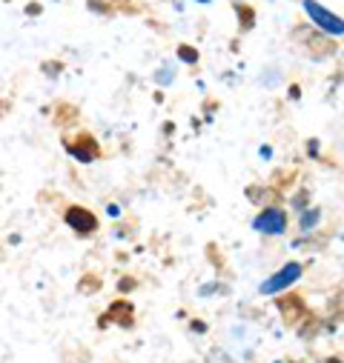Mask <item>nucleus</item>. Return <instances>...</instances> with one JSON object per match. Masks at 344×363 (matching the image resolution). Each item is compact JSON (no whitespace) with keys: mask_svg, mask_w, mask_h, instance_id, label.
<instances>
[{"mask_svg":"<svg viewBox=\"0 0 344 363\" xmlns=\"http://www.w3.org/2000/svg\"><path fill=\"white\" fill-rule=\"evenodd\" d=\"M201 4H210V0H201Z\"/></svg>","mask_w":344,"mask_h":363,"instance_id":"1a4fd4ad","label":"nucleus"},{"mask_svg":"<svg viewBox=\"0 0 344 363\" xmlns=\"http://www.w3.org/2000/svg\"><path fill=\"white\" fill-rule=\"evenodd\" d=\"M255 232H262V235H281L287 229V215L281 209H264L262 215L255 218Z\"/></svg>","mask_w":344,"mask_h":363,"instance_id":"7ed1b4c3","label":"nucleus"},{"mask_svg":"<svg viewBox=\"0 0 344 363\" xmlns=\"http://www.w3.org/2000/svg\"><path fill=\"white\" fill-rule=\"evenodd\" d=\"M316 220H318V212H310V215H304V218H301V229H304V232H310V229L316 226Z\"/></svg>","mask_w":344,"mask_h":363,"instance_id":"423d86ee","label":"nucleus"},{"mask_svg":"<svg viewBox=\"0 0 344 363\" xmlns=\"http://www.w3.org/2000/svg\"><path fill=\"white\" fill-rule=\"evenodd\" d=\"M304 12L310 15V21L321 29V32H330V35H344V21L338 15H333L330 9H324L316 0H304Z\"/></svg>","mask_w":344,"mask_h":363,"instance_id":"f257e3e1","label":"nucleus"},{"mask_svg":"<svg viewBox=\"0 0 344 363\" xmlns=\"http://www.w3.org/2000/svg\"><path fill=\"white\" fill-rule=\"evenodd\" d=\"M66 226H69V229H75V232L90 235V232H95V229H98V218H95L92 212L80 209V206H72V209L66 212Z\"/></svg>","mask_w":344,"mask_h":363,"instance_id":"20e7f679","label":"nucleus"},{"mask_svg":"<svg viewBox=\"0 0 344 363\" xmlns=\"http://www.w3.org/2000/svg\"><path fill=\"white\" fill-rule=\"evenodd\" d=\"M69 152H72L80 163H92V160L98 157V146L92 143V138H90V135H83L77 146H69Z\"/></svg>","mask_w":344,"mask_h":363,"instance_id":"39448f33","label":"nucleus"},{"mask_svg":"<svg viewBox=\"0 0 344 363\" xmlns=\"http://www.w3.org/2000/svg\"><path fill=\"white\" fill-rule=\"evenodd\" d=\"M178 55H181V60H187V63H195V60H198V52H193V49H181Z\"/></svg>","mask_w":344,"mask_h":363,"instance_id":"0eeeda50","label":"nucleus"},{"mask_svg":"<svg viewBox=\"0 0 344 363\" xmlns=\"http://www.w3.org/2000/svg\"><path fill=\"white\" fill-rule=\"evenodd\" d=\"M327 363H338V360H327Z\"/></svg>","mask_w":344,"mask_h":363,"instance_id":"6e6552de","label":"nucleus"},{"mask_svg":"<svg viewBox=\"0 0 344 363\" xmlns=\"http://www.w3.org/2000/svg\"><path fill=\"white\" fill-rule=\"evenodd\" d=\"M301 278V263H287L284 269H279L276 275L270 278V281H264L262 284V292L264 295H276V292H281V289H287L290 284H296Z\"/></svg>","mask_w":344,"mask_h":363,"instance_id":"f03ea898","label":"nucleus"}]
</instances>
